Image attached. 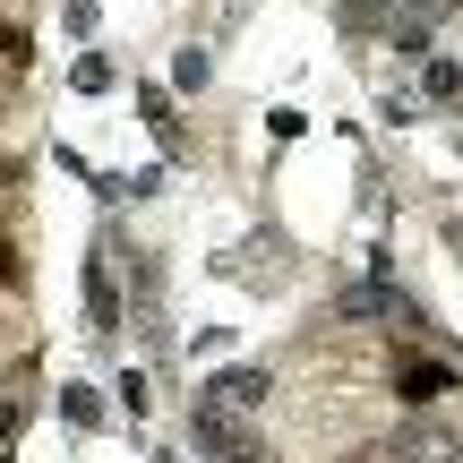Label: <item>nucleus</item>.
I'll return each mask as SVG.
<instances>
[{"mask_svg": "<svg viewBox=\"0 0 463 463\" xmlns=\"http://www.w3.org/2000/svg\"><path fill=\"white\" fill-rule=\"evenodd\" d=\"M0 283H17V249L9 241H0Z\"/></svg>", "mask_w": 463, "mask_h": 463, "instance_id": "2", "label": "nucleus"}, {"mask_svg": "<svg viewBox=\"0 0 463 463\" xmlns=\"http://www.w3.org/2000/svg\"><path fill=\"white\" fill-rule=\"evenodd\" d=\"M403 403H430V395H447V369H438V361H403Z\"/></svg>", "mask_w": 463, "mask_h": 463, "instance_id": "1", "label": "nucleus"}]
</instances>
